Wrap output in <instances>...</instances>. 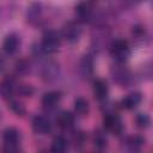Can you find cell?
<instances>
[{
	"mask_svg": "<svg viewBox=\"0 0 153 153\" xmlns=\"http://www.w3.org/2000/svg\"><path fill=\"white\" fill-rule=\"evenodd\" d=\"M110 54L117 62H120V63L126 62L128 60V57L130 56L129 43L123 38L115 39L110 45Z\"/></svg>",
	"mask_w": 153,
	"mask_h": 153,
	"instance_id": "obj_1",
	"label": "cell"
},
{
	"mask_svg": "<svg viewBox=\"0 0 153 153\" xmlns=\"http://www.w3.org/2000/svg\"><path fill=\"white\" fill-rule=\"evenodd\" d=\"M61 45V35L55 30L44 32L42 38V50L47 54H53L59 50Z\"/></svg>",
	"mask_w": 153,
	"mask_h": 153,
	"instance_id": "obj_2",
	"label": "cell"
},
{
	"mask_svg": "<svg viewBox=\"0 0 153 153\" xmlns=\"http://www.w3.org/2000/svg\"><path fill=\"white\" fill-rule=\"evenodd\" d=\"M2 140L5 145V151L7 152H14L18 151V145L20 142V133L17 128L8 127L2 133Z\"/></svg>",
	"mask_w": 153,
	"mask_h": 153,
	"instance_id": "obj_3",
	"label": "cell"
},
{
	"mask_svg": "<svg viewBox=\"0 0 153 153\" xmlns=\"http://www.w3.org/2000/svg\"><path fill=\"white\" fill-rule=\"evenodd\" d=\"M81 33H82V27H81V24L78 20H71V22H67L63 25L62 36H63L65 39H67L71 43L78 42Z\"/></svg>",
	"mask_w": 153,
	"mask_h": 153,
	"instance_id": "obj_4",
	"label": "cell"
},
{
	"mask_svg": "<svg viewBox=\"0 0 153 153\" xmlns=\"http://www.w3.org/2000/svg\"><path fill=\"white\" fill-rule=\"evenodd\" d=\"M103 123H104V128L115 135H120L123 130V122L120 118V116L116 114H108L104 117Z\"/></svg>",
	"mask_w": 153,
	"mask_h": 153,
	"instance_id": "obj_5",
	"label": "cell"
},
{
	"mask_svg": "<svg viewBox=\"0 0 153 153\" xmlns=\"http://www.w3.org/2000/svg\"><path fill=\"white\" fill-rule=\"evenodd\" d=\"M17 82L12 76H5L0 81V97L4 99H11L17 92Z\"/></svg>",
	"mask_w": 153,
	"mask_h": 153,
	"instance_id": "obj_6",
	"label": "cell"
},
{
	"mask_svg": "<svg viewBox=\"0 0 153 153\" xmlns=\"http://www.w3.org/2000/svg\"><path fill=\"white\" fill-rule=\"evenodd\" d=\"M32 129L38 135H45V134L50 133L51 123L44 116H36L33 118V121H32Z\"/></svg>",
	"mask_w": 153,
	"mask_h": 153,
	"instance_id": "obj_7",
	"label": "cell"
},
{
	"mask_svg": "<svg viewBox=\"0 0 153 153\" xmlns=\"http://www.w3.org/2000/svg\"><path fill=\"white\" fill-rule=\"evenodd\" d=\"M142 102V94L140 92H131L129 94H127L123 99H122V106L127 110H133L135 108H137L140 105V103Z\"/></svg>",
	"mask_w": 153,
	"mask_h": 153,
	"instance_id": "obj_8",
	"label": "cell"
},
{
	"mask_svg": "<svg viewBox=\"0 0 153 153\" xmlns=\"http://www.w3.org/2000/svg\"><path fill=\"white\" fill-rule=\"evenodd\" d=\"M109 93V86L105 80L97 79L93 82V94L98 100H105Z\"/></svg>",
	"mask_w": 153,
	"mask_h": 153,
	"instance_id": "obj_9",
	"label": "cell"
},
{
	"mask_svg": "<svg viewBox=\"0 0 153 153\" xmlns=\"http://www.w3.org/2000/svg\"><path fill=\"white\" fill-rule=\"evenodd\" d=\"M19 44H20V41H19V37L16 35V33H10L8 36L5 37L4 39V43H2V48L7 53V54H14L18 48H19Z\"/></svg>",
	"mask_w": 153,
	"mask_h": 153,
	"instance_id": "obj_10",
	"label": "cell"
},
{
	"mask_svg": "<svg viewBox=\"0 0 153 153\" xmlns=\"http://www.w3.org/2000/svg\"><path fill=\"white\" fill-rule=\"evenodd\" d=\"M92 10L93 8H92L91 4L87 2V1H81L75 6V13H76L78 18L80 20H84V22H86V20H88L91 18Z\"/></svg>",
	"mask_w": 153,
	"mask_h": 153,
	"instance_id": "obj_11",
	"label": "cell"
},
{
	"mask_svg": "<svg viewBox=\"0 0 153 153\" xmlns=\"http://www.w3.org/2000/svg\"><path fill=\"white\" fill-rule=\"evenodd\" d=\"M61 92L59 91H49V92H45L43 94V98H42V104L45 106V108H55L60 100H61Z\"/></svg>",
	"mask_w": 153,
	"mask_h": 153,
	"instance_id": "obj_12",
	"label": "cell"
},
{
	"mask_svg": "<svg viewBox=\"0 0 153 153\" xmlns=\"http://www.w3.org/2000/svg\"><path fill=\"white\" fill-rule=\"evenodd\" d=\"M74 115L71 111H62L57 117H56V123L60 128L62 129H68L74 124Z\"/></svg>",
	"mask_w": 153,
	"mask_h": 153,
	"instance_id": "obj_13",
	"label": "cell"
},
{
	"mask_svg": "<svg viewBox=\"0 0 153 153\" xmlns=\"http://www.w3.org/2000/svg\"><path fill=\"white\" fill-rule=\"evenodd\" d=\"M41 73H42V76H43L45 80L50 81V80H53V79H55V78L57 76L59 67H57L56 63L49 61V62H45V63L43 65Z\"/></svg>",
	"mask_w": 153,
	"mask_h": 153,
	"instance_id": "obj_14",
	"label": "cell"
},
{
	"mask_svg": "<svg viewBox=\"0 0 153 153\" xmlns=\"http://www.w3.org/2000/svg\"><path fill=\"white\" fill-rule=\"evenodd\" d=\"M74 110L79 116H86L90 111V104L88 100L84 97H78L74 100Z\"/></svg>",
	"mask_w": 153,
	"mask_h": 153,
	"instance_id": "obj_15",
	"label": "cell"
},
{
	"mask_svg": "<svg viewBox=\"0 0 153 153\" xmlns=\"http://www.w3.org/2000/svg\"><path fill=\"white\" fill-rule=\"evenodd\" d=\"M68 149V141L66 137L59 135V136H55L53 142H51V151L53 152H56V153H62V152H66Z\"/></svg>",
	"mask_w": 153,
	"mask_h": 153,
	"instance_id": "obj_16",
	"label": "cell"
},
{
	"mask_svg": "<svg viewBox=\"0 0 153 153\" xmlns=\"http://www.w3.org/2000/svg\"><path fill=\"white\" fill-rule=\"evenodd\" d=\"M10 109L17 115V116H24L25 112H26V109H25V105L20 102V100H16V99H12L10 100Z\"/></svg>",
	"mask_w": 153,
	"mask_h": 153,
	"instance_id": "obj_17",
	"label": "cell"
},
{
	"mask_svg": "<svg viewBox=\"0 0 153 153\" xmlns=\"http://www.w3.org/2000/svg\"><path fill=\"white\" fill-rule=\"evenodd\" d=\"M127 143L129 145V147L131 149H139L140 147H142L145 145V137H142L141 135H134V136H130L127 141Z\"/></svg>",
	"mask_w": 153,
	"mask_h": 153,
	"instance_id": "obj_18",
	"label": "cell"
},
{
	"mask_svg": "<svg viewBox=\"0 0 153 153\" xmlns=\"http://www.w3.org/2000/svg\"><path fill=\"white\" fill-rule=\"evenodd\" d=\"M93 142L94 145L98 147V148H104L108 143V140H106V136L104 133H102L100 130H97L93 135Z\"/></svg>",
	"mask_w": 153,
	"mask_h": 153,
	"instance_id": "obj_19",
	"label": "cell"
},
{
	"mask_svg": "<svg viewBox=\"0 0 153 153\" xmlns=\"http://www.w3.org/2000/svg\"><path fill=\"white\" fill-rule=\"evenodd\" d=\"M129 78V72L124 68H120L115 72L114 74V79L117 81V82H126L127 79Z\"/></svg>",
	"mask_w": 153,
	"mask_h": 153,
	"instance_id": "obj_20",
	"label": "cell"
},
{
	"mask_svg": "<svg viewBox=\"0 0 153 153\" xmlns=\"http://www.w3.org/2000/svg\"><path fill=\"white\" fill-rule=\"evenodd\" d=\"M135 121H136V124H137L140 128H147L148 124H149V122H151L149 117H148L146 114H139V115L136 116Z\"/></svg>",
	"mask_w": 153,
	"mask_h": 153,
	"instance_id": "obj_21",
	"label": "cell"
},
{
	"mask_svg": "<svg viewBox=\"0 0 153 153\" xmlns=\"http://www.w3.org/2000/svg\"><path fill=\"white\" fill-rule=\"evenodd\" d=\"M17 92H19L20 96L24 97H30L33 93V88L30 85H20L17 87Z\"/></svg>",
	"mask_w": 153,
	"mask_h": 153,
	"instance_id": "obj_22",
	"label": "cell"
},
{
	"mask_svg": "<svg viewBox=\"0 0 153 153\" xmlns=\"http://www.w3.org/2000/svg\"><path fill=\"white\" fill-rule=\"evenodd\" d=\"M16 69H17L18 73H20V74H25V73L29 72V69H30V65H29L25 60H22V61H18V62H17V67H16Z\"/></svg>",
	"mask_w": 153,
	"mask_h": 153,
	"instance_id": "obj_23",
	"label": "cell"
},
{
	"mask_svg": "<svg viewBox=\"0 0 153 153\" xmlns=\"http://www.w3.org/2000/svg\"><path fill=\"white\" fill-rule=\"evenodd\" d=\"M5 67V59L2 57V55L0 54V71H2Z\"/></svg>",
	"mask_w": 153,
	"mask_h": 153,
	"instance_id": "obj_24",
	"label": "cell"
}]
</instances>
